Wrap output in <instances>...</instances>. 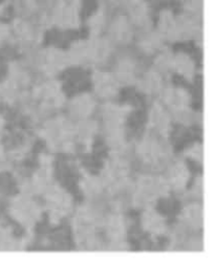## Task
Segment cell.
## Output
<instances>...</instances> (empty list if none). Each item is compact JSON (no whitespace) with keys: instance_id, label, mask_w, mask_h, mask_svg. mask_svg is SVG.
I'll use <instances>...</instances> for the list:
<instances>
[]
</instances>
